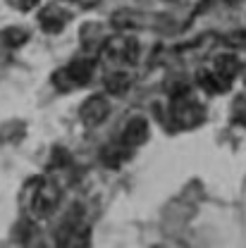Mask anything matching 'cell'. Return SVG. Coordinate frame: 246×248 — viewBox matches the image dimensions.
<instances>
[{
    "instance_id": "1",
    "label": "cell",
    "mask_w": 246,
    "mask_h": 248,
    "mask_svg": "<svg viewBox=\"0 0 246 248\" xmlns=\"http://www.w3.org/2000/svg\"><path fill=\"white\" fill-rule=\"evenodd\" d=\"M170 120H172V126H177V129H194L206 120V110L186 95L180 100H172Z\"/></svg>"
},
{
    "instance_id": "2",
    "label": "cell",
    "mask_w": 246,
    "mask_h": 248,
    "mask_svg": "<svg viewBox=\"0 0 246 248\" xmlns=\"http://www.w3.org/2000/svg\"><path fill=\"white\" fill-rule=\"evenodd\" d=\"M103 55L113 62H136L139 58V43L129 36H115L103 43Z\"/></svg>"
},
{
    "instance_id": "3",
    "label": "cell",
    "mask_w": 246,
    "mask_h": 248,
    "mask_svg": "<svg viewBox=\"0 0 246 248\" xmlns=\"http://www.w3.org/2000/svg\"><path fill=\"white\" fill-rule=\"evenodd\" d=\"M60 203V188L58 184H50V182H38V186H33V198H31V205L38 215H48L55 210V205Z\"/></svg>"
},
{
    "instance_id": "4",
    "label": "cell",
    "mask_w": 246,
    "mask_h": 248,
    "mask_svg": "<svg viewBox=\"0 0 246 248\" xmlns=\"http://www.w3.org/2000/svg\"><path fill=\"white\" fill-rule=\"evenodd\" d=\"M108 112H110V103H108L105 95H91V98L82 105V110H79L82 122L86 124V126H98V124L108 117Z\"/></svg>"
},
{
    "instance_id": "5",
    "label": "cell",
    "mask_w": 246,
    "mask_h": 248,
    "mask_svg": "<svg viewBox=\"0 0 246 248\" xmlns=\"http://www.w3.org/2000/svg\"><path fill=\"white\" fill-rule=\"evenodd\" d=\"M146 139H148V122H146L144 117L129 120V122L124 124L122 136H120L124 148H136V146L146 143Z\"/></svg>"
},
{
    "instance_id": "6",
    "label": "cell",
    "mask_w": 246,
    "mask_h": 248,
    "mask_svg": "<svg viewBox=\"0 0 246 248\" xmlns=\"http://www.w3.org/2000/svg\"><path fill=\"white\" fill-rule=\"evenodd\" d=\"M196 81H198V86L206 93H225L232 86V81L225 79V77H220L215 69H201L196 74Z\"/></svg>"
},
{
    "instance_id": "7",
    "label": "cell",
    "mask_w": 246,
    "mask_h": 248,
    "mask_svg": "<svg viewBox=\"0 0 246 248\" xmlns=\"http://www.w3.org/2000/svg\"><path fill=\"white\" fill-rule=\"evenodd\" d=\"M93 69H96V62H93L91 58H79V60H74L67 67V72H69V77H72V81H74L77 86H84V84L91 79Z\"/></svg>"
},
{
    "instance_id": "8",
    "label": "cell",
    "mask_w": 246,
    "mask_h": 248,
    "mask_svg": "<svg viewBox=\"0 0 246 248\" xmlns=\"http://www.w3.org/2000/svg\"><path fill=\"white\" fill-rule=\"evenodd\" d=\"M38 24L46 33H60L62 27H65V17H62L60 10L55 7H46L41 15H38Z\"/></svg>"
},
{
    "instance_id": "9",
    "label": "cell",
    "mask_w": 246,
    "mask_h": 248,
    "mask_svg": "<svg viewBox=\"0 0 246 248\" xmlns=\"http://www.w3.org/2000/svg\"><path fill=\"white\" fill-rule=\"evenodd\" d=\"M215 69L220 77H225V79H234L237 74H239V69H242V62L237 60V55H232V53H225V55H217L215 58Z\"/></svg>"
},
{
    "instance_id": "10",
    "label": "cell",
    "mask_w": 246,
    "mask_h": 248,
    "mask_svg": "<svg viewBox=\"0 0 246 248\" xmlns=\"http://www.w3.org/2000/svg\"><path fill=\"white\" fill-rule=\"evenodd\" d=\"M129 86H131V77L127 72H113V74L105 77V89H108V93H113V95L127 93Z\"/></svg>"
},
{
    "instance_id": "11",
    "label": "cell",
    "mask_w": 246,
    "mask_h": 248,
    "mask_svg": "<svg viewBox=\"0 0 246 248\" xmlns=\"http://www.w3.org/2000/svg\"><path fill=\"white\" fill-rule=\"evenodd\" d=\"M27 38H29V33L24 29H19V27H10V29L2 31V41H5L10 48H19L22 43H27Z\"/></svg>"
},
{
    "instance_id": "12",
    "label": "cell",
    "mask_w": 246,
    "mask_h": 248,
    "mask_svg": "<svg viewBox=\"0 0 246 248\" xmlns=\"http://www.w3.org/2000/svg\"><path fill=\"white\" fill-rule=\"evenodd\" d=\"M124 157H127V148H115V146H113V148H110V146H108V148H105V151H103V162H105V165H108V167H120V162H122Z\"/></svg>"
},
{
    "instance_id": "13",
    "label": "cell",
    "mask_w": 246,
    "mask_h": 248,
    "mask_svg": "<svg viewBox=\"0 0 246 248\" xmlns=\"http://www.w3.org/2000/svg\"><path fill=\"white\" fill-rule=\"evenodd\" d=\"M53 86H55L58 91H72V89H77V84L72 81V77H69V72H67V67H65V69H58V72L53 74Z\"/></svg>"
},
{
    "instance_id": "14",
    "label": "cell",
    "mask_w": 246,
    "mask_h": 248,
    "mask_svg": "<svg viewBox=\"0 0 246 248\" xmlns=\"http://www.w3.org/2000/svg\"><path fill=\"white\" fill-rule=\"evenodd\" d=\"M232 120L234 124L244 126L246 129V98H237L234 105H232Z\"/></svg>"
},
{
    "instance_id": "15",
    "label": "cell",
    "mask_w": 246,
    "mask_h": 248,
    "mask_svg": "<svg viewBox=\"0 0 246 248\" xmlns=\"http://www.w3.org/2000/svg\"><path fill=\"white\" fill-rule=\"evenodd\" d=\"M227 43H230V46H234V48H246V31L244 29L232 31V33L227 36Z\"/></svg>"
},
{
    "instance_id": "16",
    "label": "cell",
    "mask_w": 246,
    "mask_h": 248,
    "mask_svg": "<svg viewBox=\"0 0 246 248\" xmlns=\"http://www.w3.org/2000/svg\"><path fill=\"white\" fill-rule=\"evenodd\" d=\"M7 2H10L15 10H19V12H31L41 0H7Z\"/></svg>"
},
{
    "instance_id": "17",
    "label": "cell",
    "mask_w": 246,
    "mask_h": 248,
    "mask_svg": "<svg viewBox=\"0 0 246 248\" xmlns=\"http://www.w3.org/2000/svg\"><path fill=\"white\" fill-rule=\"evenodd\" d=\"M67 162H69V155L65 153L62 148H55V151H53V157H50V165H53V167H65Z\"/></svg>"
}]
</instances>
